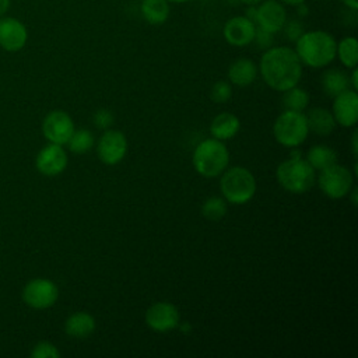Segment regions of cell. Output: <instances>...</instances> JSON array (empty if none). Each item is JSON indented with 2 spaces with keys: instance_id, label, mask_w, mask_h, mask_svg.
Masks as SVG:
<instances>
[{
  "instance_id": "cell-1",
  "label": "cell",
  "mask_w": 358,
  "mask_h": 358,
  "mask_svg": "<svg viewBox=\"0 0 358 358\" xmlns=\"http://www.w3.org/2000/svg\"><path fill=\"white\" fill-rule=\"evenodd\" d=\"M260 73L264 83L284 92L295 87L302 76V63L294 49L288 46H271L260 59Z\"/></svg>"
},
{
  "instance_id": "cell-2",
  "label": "cell",
  "mask_w": 358,
  "mask_h": 358,
  "mask_svg": "<svg viewBox=\"0 0 358 358\" xmlns=\"http://www.w3.org/2000/svg\"><path fill=\"white\" fill-rule=\"evenodd\" d=\"M337 42L331 34L320 29L303 32L295 42V53L302 64L320 69L336 59Z\"/></svg>"
},
{
  "instance_id": "cell-3",
  "label": "cell",
  "mask_w": 358,
  "mask_h": 358,
  "mask_svg": "<svg viewBox=\"0 0 358 358\" xmlns=\"http://www.w3.org/2000/svg\"><path fill=\"white\" fill-rule=\"evenodd\" d=\"M229 162V152L227 147L217 138H207L201 141L193 152L194 169L206 178L221 175Z\"/></svg>"
},
{
  "instance_id": "cell-4",
  "label": "cell",
  "mask_w": 358,
  "mask_h": 358,
  "mask_svg": "<svg viewBox=\"0 0 358 358\" xmlns=\"http://www.w3.org/2000/svg\"><path fill=\"white\" fill-rule=\"evenodd\" d=\"M278 183L291 193H305L315 183V169L306 159L289 158L277 166Z\"/></svg>"
},
{
  "instance_id": "cell-5",
  "label": "cell",
  "mask_w": 358,
  "mask_h": 358,
  "mask_svg": "<svg viewBox=\"0 0 358 358\" xmlns=\"http://www.w3.org/2000/svg\"><path fill=\"white\" fill-rule=\"evenodd\" d=\"M224 199L232 204H245L256 193V180L250 171L243 166H234L224 172L220 180Z\"/></svg>"
},
{
  "instance_id": "cell-6",
  "label": "cell",
  "mask_w": 358,
  "mask_h": 358,
  "mask_svg": "<svg viewBox=\"0 0 358 358\" xmlns=\"http://www.w3.org/2000/svg\"><path fill=\"white\" fill-rule=\"evenodd\" d=\"M273 133L275 140L284 147H296L302 144L309 133L306 115L298 110H285L274 122Z\"/></svg>"
},
{
  "instance_id": "cell-7",
  "label": "cell",
  "mask_w": 358,
  "mask_h": 358,
  "mask_svg": "<svg viewBox=\"0 0 358 358\" xmlns=\"http://www.w3.org/2000/svg\"><path fill=\"white\" fill-rule=\"evenodd\" d=\"M319 187L330 199H341L347 196L352 187L351 172L337 162L322 169L319 175Z\"/></svg>"
},
{
  "instance_id": "cell-8",
  "label": "cell",
  "mask_w": 358,
  "mask_h": 358,
  "mask_svg": "<svg viewBox=\"0 0 358 358\" xmlns=\"http://www.w3.org/2000/svg\"><path fill=\"white\" fill-rule=\"evenodd\" d=\"M59 298L57 285L48 278H34L22 288V301L34 309H48Z\"/></svg>"
},
{
  "instance_id": "cell-9",
  "label": "cell",
  "mask_w": 358,
  "mask_h": 358,
  "mask_svg": "<svg viewBox=\"0 0 358 358\" xmlns=\"http://www.w3.org/2000/svg\"><path fill=\"white\" fill-rule=\"evenodd\" d=\"M42 131L49 143L63 145L74 133V123L64 110H52L42 122Z\"/></svg>"
},
{
  "instance_id": "cell-10",
  "label": "cell",
  "mask_w": 358,
  "mask_h": 358,
  "mask_svg": "<svg viewBox=\"0 0 358 358\" xmlns=\"http://www.w3.org/2000/svg\"><path fill=\"white\" fill-rule=\"evenodd\" d=\"M287 21V10L278 0H263L256 6V27L277 34Z\"/></svg>"
},
{
  "instance_id": "cell-11",
  "label": "cell",
  "mask_w": 358,
  "mask_h": 358,
  "mask_svg": "<svg viewBox=\"0 0 358 358\" xmlns=\"http://www.w3.org/2000/svg\"><path fill=\"white\" fill-rule=\"evenodd\" d=\"M127 152V140L119 130H106L96 145L98 158L106 165L119 164Z\"/></svg>"
},
{
  "instance_id": "cell-12",
  "label": "cell",
  "mask_w": 358,
  "mask_h": 358,
  "mask_svg": "<svg viewBox=\"0 0 358 358\" xmlns=\"http://www.w3.org/2000/svg\"><path fill=\"white\" fill-rule=\"evenodd\" d=\"M145 323L154 331H169L179 324V310L169 302H157L147 309Z\"/></svg>"
},
{
  "instance_id": "cell-13",
  "label": "cell",
  "mask_w": 358,
  "mask_h": 358,
  "mask_svg": "<svg viewBox=\"0 0 358 358\" xmlns=\"http://www.w3.org/2000/svg\"><path fill=\"white\" fill-rule=\"evenodd\" d=\"M36 169L46 176H56L67 166V154L60 144L49 143L36 155Z\"/></svg>"
},
{
  "instance_id": "cell-14",
  "label": "cell",
  "mask_w": 358,
  "mask_h": 358,
  "mask_svg": "<svg viewBox=\"0 0 358 358\" xmlns=\"http://www.w3.org/2000/svg\"><path fill=\"white\" fill-rule=\"evenodd\" d=\"M25 25L13 17L0 18V46L7 52H18L27 43Z\"/></svg>"
},
{
  "instance_id": "cell-15",
  "label": "cell",
  "mask_w": 358,
  "mask_h": 358,
  "mask_svg": "<svg viewBox=\"0 0 358 358\" xmlns=\"http://www.w3.org/2000/svg\"><path fill=\"white\" fill-rule=\"evenodd\" d=\"M256 31V24L246 15H235L224 25V38L232 46H246L252 43Z\"/></svg>"
},
{
  "instance_id": "cell-16",
  "label": "cell",
  "mask_w": 358,
  "mask_h": 358,
  "mask_svg": "<svg viewBox=\"0 0 358 358\" xmlns=\"http://www.w3.org/2000/svg\"><path fill=\"white\" fill-rule=\"evenodd\" d=\"M333 117L343 127H352L358 119V95L352 90H345L334 96Z\"/></svg>"
},
{
  "instance_id": "cell-17",
  "label": "cell",
  "mask_w": 358,
  "mask_h": 358,
  "mask_svg": "<svg viewBox=\"0 0 358 358\" xmlns=\"http://www.w3.org/2000/svg\"><path fill=\"white\" fill-rule=\"evenodd\" d=\"M95 330V319L88 312H74L64 322V331L73 338H87Z\"/></svg>"
},
{
  "instance_id": "cell-18",
  "label": "cell",
  "mask_w": 358,
  "mask_h": 358,
  "mask_svg": "<svg viewBox=\"0 0 358 358\" xmlns=\"http://www.w3.org/2000/svg\"><path fill=\"white\" fill-rule=\"evenodd\" d=\"M257 76V67L255 62L246 57L235 60L228 69V78L238 87H246L255 81Z\"/></svg>"
},
{
  "instance_id": "cell-19",
  "label": "cell",
  "mask_w": 358,
  "mask_h": 358,
  "mask_svg": "<svg viewBox=\"0 0 358 358\" xmlns=\"http://www.w3.org/2000/svg\"><path fill=\"white\" fill-rule=\"evenodd\" d=\"M239 127H241V123L235 115L222 112L213 119L210 131L213 137L217 140H228L236 136V133L239 131Z\"/></svg>"
},
{
  "instance_id": "cell-20",
  "label": "cell",
  "mask_w": 358,
  "mask_h": 358,
  "mask_svg": "<svg viewBox=\"0 0 358 358\" xmlns=\"http://www.w3.org/2000/svg\"><path fill=\"white\" fill-rule=\"evenodd\" d=\"M306 122L309 130L317 136H329L336 127V120L333 113L324 108H313L306 115Z\"/></svg>"
},
{
  "instance_id": "cell-21",
  "label": "cell",
  "mask_w": 358,
  "mask_h": 358,
  "mask_svg": "<svg viewBox=\"0 0 358 358\" xmlns=\"http://www.w3.org/2000/svg\"><path fill=\"white\" fill-rule=\"evenodd\" d=\"M140 11L148 24L161 25L168 20L171 8L166 0H141Z\"/></svg>"
},
{
  "instance_id": "cell-22",
  "label": "cell",
  "mask_w": 358,
  "mask_h": 358,
  "mask_svg": "<svg viewBox=\"0 0 358 358\" xmlns=\"http://www.w3.org/2000/svg\"><path fill=\"white\" fill-rule=\"evenodd\" d=\"M348 87H350L348 76L338 69L326 70L322 76V88L330 96H336L341 94L343 91L348 90Z\"/></svg>"
},
{
  "instance_id": "cell-23",
  "label": "cell",
  "mask_w": 358,
  "mask_h": 358,
  "mask_svg": "<svg viewBox=\"0 0 358 358\" xmlns=\"http://www.w3.org/2000/svg\"><path fill=\"white\" fill-rule=\"evenodd\" d=\"M306 161L310 164V166L313 169L322 171V169H324V168L337 162V154L330 147L323 145V144H317V145H313L312 148H309L308 155H306Z\"/></svg>"
},
{
  "instance_id": "cell-24",
  "label": "cell",
  "mask_w": 358,
  "mask_h": 358,
  "mask_svg": "<svg viewBox=\"0 0 358 358\" xmlns=\"http://www.w3.org/2000/svg\"><path fill=\"white\" fill-rule=\"evenodd\" d=\"M358 43L354 36L343 38L336 48V55L345 67H355L358 63Z\"/></svg>"
},
{
  "instance_id": "cell-25",
  "label": "cell",
  "mask_w": 358,
  "mask_h": 358,
  "mask_svg": "<svg viewBox=\"0 0 358 358\" xmlns=\"http://www.w3.org/2000/svg\"><path fill=\"white\" fill-rule=\"evenodd\" d=\"M308 103H309V94L305 90L298 88L295 85L284 91L282 105L285 106V109L302 112L308 106Z\"/></svg>"
},
{
  "instance_id": "cell-26",
  "label": "cell",
  "mask_w": 358,
  "mask_h": 358,
  "mask_svg": "<svg viewBox=\"0 0 358 358\" xmlns=\"http://www.w3.org/2000/svg\"><path fill=\"white\" fill-rule=\"evenodd\" d=\"M67 145H69V150L74 154H85L94 145V136L90 130H85V129L74 130L70 140L67 141Z\"/></svg>"
},
{
  "instance_id": "cell-27",
  "label": "cell",
  "mask_w": 358,
  "mask_h": 358,
  "mask_svg": "<svg viewBox=\"0 0 358 358\" xmlns=\"http://www.w3.org/2000/svg\"><path fill=\"white\" fill-rule=\"evenodd\" d=\"M201 214L210 221H218L227 214V203L221 197H208L201 206Z\"/></svg>"
},
{
  "instance_id": "cell-28",
  "label": "cell",
  "mask_w": 358,
  "mask_h": 358,
  "mask_svg": "<svg viewBox=\"0 0 358 358\" xmlns=\"http://www.w3.org/2000/svg\"><path fill=\"white\" fill-rule=\"evenodd\" d=\"M32 358H59L60 352L55 344L49 341H39L31 351Z\"/></svg>"
},
{
  "instance_id": "cell-29",
  "label": "cell",
  "mask_w": 358,
  "mask_h": 358,
  "mask_svg": "<svg viewBox=\"0 0 358 358\" xmlns=\"http://www.w3.org/2000/svg\"><path fill=\"white\" fill-rule=\"evenodd\" d=\"M232 96V88L227 81H217L213 87H211V92H210V98L217 102V103H224L227 101H229V98Z\"/></svg>"
},
{
  "instance_id": "cell-30",
  "label": "cell",
  "mask_w": 358,
  "mask_h": 358,
  "mask_svg": "<svg viewBox=\"0 0 358 358\" xmlns=\"http://www.w3.org/2000/svg\"><path fill=\"white\" fill-rule=\"evenodd\" d=\"M284 35L285 38L289 41V42H296L298 38L305 32L303 31V25L301 21L298 20H289V21H285L284 27Z\"/></svg>"
},
{
  "instance_id": "cell-31",
  "label": "cell",
  "mask_w": 358,
  "mask_h": 358,
  "mask_svg": "<svg viewBox=\"0 0 358 358\" xmlns=\"http://www.w3.org/2000/svg\"><path fill=\"white\" fill-rule=\"evenodd\" d=\"M260 49H268L273 46V42H274V34L271 32H267L259 27H256V31H255V36H253V41Z\"/></svg>"
},
{
  "instance_id": "cell-32",
  "label": "cell",
  "mask_w": 358,
  "mask_h": 358,
  "mask_svg": "<svg viewBox=\"0 0 358 358\" xmlns=\"http://www.w3.org/2000/svg\"><path fill=\"white\" fill-rule=\"evenodd\" d=\"M113 115L109 109H98L94 113V123L98 129H108L113 123Z\"/></svg>"
},
{
  "instance_id": "cell-33",
  "label": "cell",
  "mask_w": 358,
  "mask_h": 358,
  "mask_svg": "<svg viewBox=\"0 0 358 358\" xmlns=\"http://www.w3.org/2000/svg\"><path fill=\"white\" fill-rule=\"evenodd\" d=\"M295 7H296V14H298L299 17H306V15H308L309 8H308V6H306L305 3H301V4L295 6Z\"/></svg>"
},
{
  "instance_id": "cell-34",
  "label": "cell",
  "mask_w": 358,
  "mask_h": 358,
  "mask_svg": "<svg viewBox=\"0 0 358 358\" xmlns=\"http://www.w3.org/2000/svg\"><path fill=\"white\" fill-rule=\"evenodd\" d=\"M351 84L354 87V90L358 88V71L357 67H352V74H351Z\"/></svg>"
},
{
  "instance_id": "cell-35",
  "label": "cell",
  "mask_w": 358,
  "mask_h": 358,
  "mask_svg": "<svg viewBox=\"0 0 358 358\" xmlns=\"http://www.w3.org/2000/svg\"><path fill=\"white\" fill-rule=\"evenodd\" d=\"M8 7H10V0H0V17L6 14Z\"/></svg>"
},
{
  "instance_id": "cell-36",
  "label": "cell",
  "mask_w": 358,
  "mask_h": 358,
  "mask_svg": "<svg viewBox=\"0 0 358 358\" xmlns=\"http://www.w3.org/2000/svg\"><path fill=\"white\" fill-rule=\"evenodd\" d=\"M343 3H344V6H347L348 8H351V10H357L358 8V0H341Z\"/></svg>"
},
{
  "instance_id": "cell-37",
  "label": "cell",
  "mask_w": 358,
  "mask_h": 358,
  "mask_svg": "<svg viewBox=\"0 0 358 358\" xmlns=\"http://www.w3.org/2000/svg\"><path fill=\"white\" fill-rule=\"evenodd\" d=\"M280 1L287 6H298L301 3H305V0H280Z\"/></svg>"
},
{
  "instance_id": "cell-38",
  "label": "cell",
  "mask_w": 358,
  "mask_h": 358,
  "mask_svg": "<svg viewBox=\"0 0 358 358\" xmlns=\"http://www.w3.org/2000/svg\"><path fill=\"white\" fill-rule=\"evenodd\" d=\"M242 4H246V6H257L259 3H262L263 0H239Z\"/></svg>"
},
{
  "instance_id": "cell-39",
  "label": "cell",
  "mask_w": 358,
  "mask_h": 358,
  "mask_svg": "<svg viewBox=\"0 0 358 358\" xmlns=\"http://www.w3.org/2000/svg\"><path fill=\"white\" fill-rule=\"evenodd\" d=\"M352 152L357 155V130L352 133Z\"/></svg>"
},
{
  "instance_id": "cell-40",
  "label": "cell",
  "mask_w": 358,
  "mask_h": 358,
  "mask_svg": "<svg viewBox=\"0 0 358 358\" xmlns=\"http://www.w3.org/2000/svg\"><path fill=\"white\" fill-rule=\"evenodd\" d=\"M352 203H354V206L357 204V189H354V192H352Z\"/></svg>"
},
{
  "instance_id": "cell-41",
  "label": "cell",
  "mask_w": 358,
  "mask_h": 358,
  "mask_svg": "<svg viewBox=\"0 0 358 358\" xmlns=\"http://www.w3.org/2000/svg\"><path fill=\"white\" fill-rule=\"evenodd\" d=\"M168 3H186V1H189V0H166Z\"/></svg>"
}]
</instances>
